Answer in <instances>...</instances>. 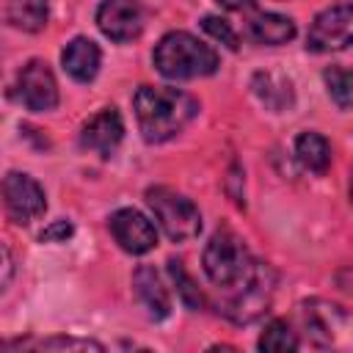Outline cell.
Wrapping results in <instances>:
<instances>
[{"label": "cell", "instance_id": "obj_6", "mask_svg": "<svg viewBox=\"0 0 353 353\" xmlns=\"http://www.w3.org/2000/svg\"><path fill=\"white\" fill-rule=\"evenodd\" d=\"M3 199H6V212L14 223H30L39 215H44L47 201H44V190L41 185L19 171H8L3 179Z\"/></svg>", "mask_w": 353, "mask_h": 353}, {"label": "cell", "instance_id": "obj_22", "mask_svg": "<svg viewBox=\"0 0 353 353\" xmlns=\"http://www.w3.org/2000/svg\"><path fill=\"white\" fill-rule=\"evenodd\" d=\"M39 350H105L99 342L94 339H72V336H52V339H41L36 345Z\"/></svg>", "mask_w": 353, "mask_h": 353}, {"label": "cell", "instance_id": "obj_3", "mask_svg": "<svg viewBox=\"0 0 353 353\" xmlns=\"http://www.w3.org/2000/svg\"><path fill=\"white\" fill-rule=\"evenodd\" d=\"M152 61L157 72L171 80L207 77L218 69V52L185 30L165 33L154 47Z\"/></svg>", "mask_w": 353, "mask_h": 353}, {"label": "cell", "instance_id": "obj_7", "mask_svg": "<svg viewBox=\"0 0 353 353\" xmlns=\"http://www.w3.org/2000/svg\"><path fill=\"white\" fill-rule=\"evenodd\" d=\"M17 99L33 110L44 113L58 105V83L44 61H28L17 74Z\"/></svg>", "mask_w": 353, "mask_h": 353}, {"label": "cell", "instance_id": "obj_8", "mask_svg": "<svg viewBox=\"0 0 353 353\" xmlns=\"http://www.w3.org/2000/svg\"><path fill=\"white\" fill-rule=\"evenodd\" d=\"M97 25L113 41H132L143 30V6L138 0H102Z\"/></svg>", "mask_w": 353, "mask_h": 353}, {"label": "cell", "instance_id": "obj_14", "mask_svg": "<svg viewBox=\"0 0 353 353\" xmlns=\"http://www.w3.org/2000/svg\"><path fill=\"white\" fill-rule=\"evenodd\" d=\"M61 61H63V69H66L77 83H91V80L97 77V72H99L102 52H99V47H97L91 39L77 36V39H72V41L66 44Z\"/></svg>", "mask_w": 353, "mask_h": 353}, {"label": "cell", "instance_id": "obj_20", "mask_svg": "<svg viewBox=\"0 0 353 353\" xmlns=\"http://www.w3.org/2000/svg\"><path fill=\"white\" fill-rule=\"evenodd\" d=\"M323 80H325V88H328L331 99L339 108H353V72L350 69L328 66L323 72Z\"/></svg>", "mask_w": 353, "mask_h": 353}, {"label": "cell", "instance_id": "obj_21", "mask_svg": "<svg viewBox=\"0 0 353 353\" xmlns=\"http://www.w3.org/2000/svg\"><path fill=\"white\" fill-rule=\"evenodd\" d=\"M168 273H171V279L176 281V290H179V295H182V301H185V306L188 309H201V303H204V298H201V292H199V287L193 284V279L185 273V268H182V262L179 259H168Z\"/></svg>", "mask_w": 353, "mask_h": 353}, {"label": "cell", "instance_id": "obj_2", "mask_svg": "<svg viewBox=\"0 0 353 353\" xmlns=\"http://www.w3.org/2000/svg\"><path fill=\"white\" fill-rule=\"evenodd\" d=\"M204 273L215 287L234 295L254 281V276L259 273V262H254L251 251L234 232L218 229L204 248Z\"/></svg>", "mask_w": 353, "mask_h": 353}, {"label": "cell", "instance_id": "obj_12", "mask_svg": "<svg viewBox=\"0 0 353 353\" xmlns=\"http://www.w3.org/2000/svg\"><path fill=\"white\" fill-rule=\"evenodd\" d=\"M301 323L309 331V336L314 339V345L331 347V345H336V331H339V323H345V314L334 303L309 301L301 306Z\"/></svg>", "mask_w": 353, "mask_h": 353}, {"label": "cell", "instance_id": "obj_11", "mask_svg": "<svg viewBox=\"0 0 353 353\" xmlns=\"http://www.w3.org/2000/svg\"><path fill=\"white\" fill-rule=\"evenodd\" d=\"M270 270L259 265V273L254 276V281L248 287H243L240 292L232 295V301L223 306L226 317H232L234 323H251L254 317H259L268 303H270V295H273V281H270Z\"/></svg>", "mask_w": 353, "mask_h": 353}, {"label": "cell", "instance_id": "obj_18", "mask_svg": "<svg viewBox=\"0 0 353 353\" xmlns=\"http://www.w3.org/2000/svg\"><path fill=\"white\" fill-rule=\"evenodd\" d=\"M295 157L298 163L312 174H325L331 163V146L317 132H301L295 141Z\"/></svg>", "mask_w": 353, "mask_h": 353}, {"label": "cell", "instance_id": "obj_23", "mask_svg": "<svg viewBox=\"0 0 353 353\" xmlns=\"http://www.w3.org/2000/svg\"><path fill=\"white\" fill-rule=\"evenodd\" d=\"M201 28L212 36V39H218L221 44H226L229 50H237V36H234V30L229 28V22L226 19H221V17H204L201 19Z\"/></svg>", "mask_w": 353, "mask_h": 353}, {"label": "cell", "instance_id": "obj_19", "mask_svg": "<svg viewBox=\"0 0 353 353\" xmlns=\"http://www.w3.org/2000/svg\"><path fill=\"white\" fill-rule=\"evenodd\" d=\"M259 350H270V353H284V350H298V336L295 331L284 323V320H270L259 336Z\"/></svg>", "mask_w": 353, "mask_h": 353}, {"label": "cell", "instance_id": "obj_15", "mask_svg": "<svg viewBox=\"0 0 353 353\" xmlns=\"http://www.w3.org/2000/svg\"><path fill=\"white\" fill-rule=\"evenodd\" d=\"M248 36L259 44H287L295 36V22L284 14H256L248 19Z\"/></svg>", "mask_w": 353, "mask_h": 353}, {"label": "cell", "instance_id": "obj_25", "mask_svg": "<svg viewBox=\"0 0 353 353\" xmlns=\"http://www.w3.org/2000/svg\"><path fill=\"white\" fill-rule=\"evenodd\" d=\"M223 8H232V11H243V8H251L254 0H218Z\"/></svg>", "mask_w": 353, "mask_h": 353}, {"label": "cell", "instance_id": "obj_17", "mask_svg": "<svg viewBox=\"0 0 353 353\" xmlns=\"http://www.w3.org/2000/svg\"><path fill=\"white\" fill-rule=\"evenodd\" d=\"M254 94L270 108V110H284L292 105V83L284 74L276 72H256L251 83Z\"/></svg>", "mask_w": 353, "mask_h": 353}, {"label": "cell", "instance_id": "obj_4", "mask_svg": "<svg viewBox=\"0 0 353 353\" xmlns=\"http://www.w3.org/2000/svg\"><path fill=\"white\" fill-rule=\"evenodd\" d=\"M146 204H149L152 215L157 218V223H160V229L165 232L168 240L182 243V240H193L201 232L199 207L188 196L157 185V188L146 190Z\"/></svg>", "mask_w": 353, "mask_h": 353}, {"label": "cell", "instance_id": "obj_10", "mask_svg": "<svg viewBox=\"0 0 353 353\" xmlns=\"http://www.w3.org/2000/svg\"><path fill=\"white\" fill-rule=\"evenodd\" d=\"M121 138H124V121H121L116 108L99 110L80 130V146L91 149V152H97L102 157H110L116 152V146L121 143Z\"/></svg>", "mask_w": 353, "mask_h": 353}, {"label": "cell", "instance_id": "obj_5", "mask_svg": "<svg viewBox=\"0 0 353 353\" xmlns=\"http://www.w3.org/2000/svg\"><path fill=\"white\" fill-rule=\"evenodd\" d=\"M353 47V3H339L320 11L309 28L306 50L336 52Z\"/></svg>", "mask_w": 353, "mask_h": 353}, {"label": "cell", "instance_id": "obj_13", "mask_svg": "<svg viewBox=\"0 0 353 353\" xmlns=\"http://www.w3.org/2000/svg\"><path fill=\"white\" fill-rule=\"evenodd\" d=\"M132 287H135V298L143 303V309L149 312V317L154 320H163L171 314V298H168V290L163 287L157 270L152 265H141L135 273H132Z\"/></svg>", "mask_w": 353, "mask_h": 353}, {"label": "cell", "instance_id": "obj_9", "mask_svg": "<svg viewBox=\"0 0 353 353\" xmlns=\"http://www.w3.org/2000/svg\"><path fill=\"white\" fill-rule=\"evenodd\" d=\"M113 240L127 251V254H146L157 245V232L152 226V221H146L138 210H116L108 221Z\"/></svg>", "mask_w": 353, "mask_h": 353}, {"label": "cell", "instance_id": "obj_1", "mask_svg": "<svg viewBox=\"0 0 353 353\" xmlns=\"http://www.w3.org/2000/svg\"><path fill=\"white\" fill-rule=\"evenodd\" d=\"M132 108L138 130L149 143H163L179 135L199 113V102L190 94L163 85H141L132 97Z\"/></svg>", "mask_w": 353, "mask_h": 353}, {"label": "cell", "instance_id": "obj_24", "mask_svg": "<svg viewBox=\"0 0 353 353\" xmlns=\"http://www.w3.org/2000/svg\"><path fill=\"white\" fill-rule=\"evenodd\" d=\"M72 223L69 221H55L52 226H47L41 234H39V240L41 243H55V240H66V237H72Z\"/></svg>", "mask_w": 353, "mask_h": 353}, {"label": "cell", "instance_id": "obj_16", "mask_svg": "<svg viewBox=\"0 0 353 353\" xmlns=\"http://www.w3.org/2000/svg\"><path fill=\"white\" fill-rule=\"evenodd\" d=\"M3 17L11 28L36 33L47 25V0H3Z\"/></svg>", "mask_w": 353, "mask_h": 353}]
</instances>
